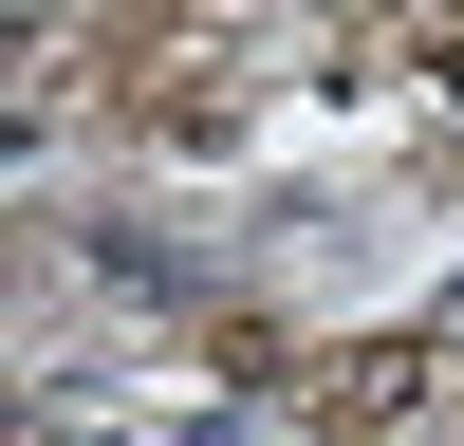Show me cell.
I'll return each instance as SVG.
<instances>
[{
  "label": "cell",
  "mask_w": 464,
  "mask_h": 446,
  "mask_svg": "<svg viewBox=\"0 0 464 446\" xmlns=\"http://www.w3.org/2000/svg\"><path fill=\"white\" fill-rule=\"evenodd\" d=\"M428 93H446V112H464V37H446V56H428Z\"/></svg>",
  "instance_id": "obj_1"
}]
</instances>
